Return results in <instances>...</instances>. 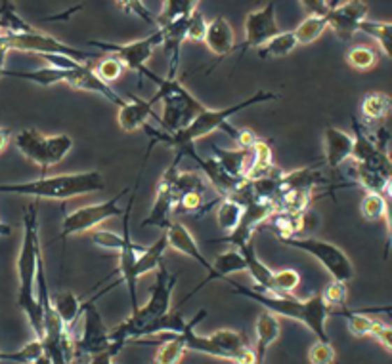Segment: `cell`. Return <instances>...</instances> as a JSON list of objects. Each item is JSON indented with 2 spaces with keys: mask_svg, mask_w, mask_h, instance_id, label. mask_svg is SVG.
I'll list each match as a JSON object with an SVG mask.
<instances>
[{
  "mask_svg": "<svg viewBox=\"0 0 392 364\" xmlns=\"http://www.w3.org/2000/svg\"><path fill=\"white\" fill-rule=\"evenodd\" d=\"M358 31H362L373 40H377L379 48L385 54V57H391V33L392 23L391 22H371V20H363L358 25Z\"/></svg>",
  "mask_w": 392,
  "mask_h": 364,
  "instance_id": "f546056e",
  "label": "cell"
},
{
  "mask_svg": "<svg viewBox=\"0 0 392 364\" xmlns=\"http://www.w3.org/2000/svg\"><path fill=\"white\" fill-rule=\"evenodd\" d=\"M92 71L96 73V77H98V79L103 80L106 84H109V82H113V80L121 79V77H123V73L126 71V69H124V65L121 63L115 56H109L96 65Z\"/></svg>",
  "mask_w": 392,
  "mask_h": 364,
  "instance_id": "e575fe53",
  "label": "cell"
},
{
  "mask_svg": "<svg viewBox=\"0 0 392 364\" xmlns=\"http://www.w3.org/2000/svg\"><path fill=\"white\" fill-rule=\"evenodd\" d=\"M168 248L167 244V236H165V231L161 233V236L152 244V246H145V250L140 254V257L134 264V269L131 273V288H129V298H131V305L132 311H136L140 308L138 305V294H136V285L138 280L147 275V273H153L161 264H163V256H165V250Z\"/></svg>",
  "mask_w": 392,
  "mask_h": 364,
  "instance_id": "5bb4252c",
  "label": "cell"
},
{
  "mask_svg": "<svg viewBox=\"0 0 392 364\" xmlns=\"http://www.w3.org/2000/svg\"><path fill=\"white\" fill-rule=\"evenodd\" d=\"M226 282L232 286L233 294L253 300L254 303L262 305L266 311L274 313L276 317H285V319H291V321L303 322L306 328L314 332V336L318 338V342H329L326 324L329 314H331V309L327 308L320 294H314L308 300H300V298H295L293 294H284V296L266 294L259 292L254 288H249V286L238 285L235 280L226 279Z\"/></svg>",
  "mask_w": 392,
  "mask_h": 364,
  "instance_id": "3957f363",
  "label": "cell"
},
{
  "mask_svg": "<svg viewBox=\"0 0 392 364\" xmlns=\"http://www.w3.org/2000/svg\"><path fill=\"white\" fill-rule=\"evenodd\" d=\"M175 210V197H173V189H170V181L168 178H161L157 193H155V200L153 206L150 210L147 218L142 220L140 227H157L161 231H167V227L173 223L170 215Z\"/></svg>",
  "mask_w": 392,
  "mask_h": 364,
  "instance_id": "2e32d148",
  "label": "cell"
},
{
  "mask_svg": "<svg viewBox=\"0 0 392 364\" xmlns=\"http://www.w3.org/2000/svg\"><path fill=\"white\" fill-rule=\"evenodd\" d=\"M298 44L293 36V31H280L276 36H272L268 43L256 50V56L261 59H282L289 56Z\"/></svg>",
  "mask_w": 392,
  "mask_h": 364,
  "instance_id": "4316f807",
  "label": "cell"
},
{
  "mask_svg": "<svg viewBox=\"0 0 392 364\" xmlns=\"http://www.w3.org/2000/svg\"><path fill=\"white\" fill-rule=\"evenodd\" d=\"M243 29H245V40L241 44L240 57L245 56V52L249 50H259L272 36L280 33L276 20V2H266L259 10L249 12Z\"/></svg>",
  "mask_w": 392,
  "mask_h": 364,
  "instance_id": "8fae6325",
  "label": "cell"
},
{
  "mask_svg": "<svg viewBox=\"0 0 392 364\" xmlns=\"http://www.w3.org/2000/svg\"><path fill=\"white\" fill-rule=\"evenodd\" d=\"M368 2L360 0H350V2H335L333 10L326 15L327 27L335 31V35L341 40H350L358 33V25L368 20Z\"/></svg>",
  "mask_w": 392,
  "mask_h": 364,
  "instance_id": "4fadbf2b",
  "label": "cell"
},
{
  "mask_svg": "<svg viewBox=\"0 0 392 364\" xmlns=\"http://www.w3.org/2000/svg\"><path fill=\"white\" fill-rule=\"evenodd\" d=\"M207 20L203 14L196 10L194 14L188 17V25H186V40L191 43H203L205 35H207Z\"/></svg>",
  "mask_w": 392,
  "mask_h": 364,
  "instance_id": "60d3db41",
  "label": "cell"
},
{
  "mask_svg": "<svg viewBox=\"0 0 392 364\" xmlns=\"http://www.w3.org/2000/svg\"><path fill=\"white\" fill-rule=\"evenodd\" d=\"M240 271H245V259H243V256H241L235 248L224 252V254H218L217 259L212 261L211 271L207 273V277H205V279L180 301V305L182 303H186L188 300H191L197 292H201L205 286L209 285V282H212V280H226L232 273H240Z\"/></svg>",
  "mask_w": 392,
  "mask_h": 364,
  "instance_id": "ac0fdd59",
  "label": "cell"
},
{
  "mask_svg": "<svg viewBox=\"0 0 392 364\" xmlns=\"http://www.w3.org/2000/svg\"><path fill=\"white\" fill-rule=\"evenodd\" d=\"M52 305L56 309V313L64 322V326L67 328V332H71L77 324V319L80 317V308H82V301L69 290H59L56 292V296H50Z\"/></svg>",
  "mask_w": 392,
  "mask_h": 364,
  "instance_id": "603a6c76",
  "label": "cell"
},
{
  "mask_svg": "<svg viewBox=\"0 0 392 364\" xmlns=\"http://www.w3.org/2000/svg\"><path fill=\"white\" fill-rule=\"evenodd\" d=\"M176 285H178V275L170 273L165 267V264H161L155 269V282L152 286L150 300H147L144 308H138L132 313L140 314L144 319H150V321H155V319L170 313L173 311L170 303H173V294H175Z\"/></svg>",
  "mask_w": 392,
  "mask_h": 364,
  "instance_id": "7c38bea8",
  "label": "cell"
},
{
  "mask_svg": "<svg viewBox=\"0 0 392 364\" xmlns=\"http://www.w3.org/2000/svg\"><path fill=\"white\" fill-rule=\"evenodd\" d=\"M131 193L129 187H124L121 193H117L115 197H111L109 200L103 202H96V204H88V206L77 208L64 218L61 223V233H59V241H66L73 235H82L88 233L94 227H98L100 223L108 222L111 218H119L123 215L124 208H121V199Z\"/></svg>",
  "mask_w": 392,
  "mask_h": 364,
  "instance_id": "9c48e42d",
  "label": "cell"
},
{
  "mask_svg": "<svg viewBox=\"0 0 392 364\" xmlns=\"http://www.w3.org/2000/svg\"><path fill=\"white\" fill-rule=\"evenodd\" d=\"M362 218L365 222H385L386 227L389 222V199L379 193H368L363 197L362 206H360Z\"/></svg>",
  "mask_w": 392,
  "mask_h": 364,
  "instance_id": "f1b7e54d",
  "label": "cell"
},
{
  "mask_svg": "<svg viewBox=\"0 0 392 364\" xmlns=\"http://www.w3.org/2000/svg\"><path fill=\"white\" fill-rule=\"evenodd\" d=\"M10 235H12V227L0 220V236H10Z\"/></svg>",
  "mask_w": 392,
  "mask_h": 364,
  "instance_id": "7dc6e473",
  "label": "cell"
},
{
  "mask_svg": "<svg viewBox=\"0 0 392 364\" xmlns=\"http://www.w3.org/2000/svg\"><path fill=\"white\" fill-rule=\"evenodd\" d=\"M66 84L75 88V90H82V92H92L102 96L111 103H115L119 107H123L126 100H124L121 93H117V90H113L111 86L106 84L103 80H100L96 77V73L92 71V67L88 65H79L77 69L67 71Z\"/></svg>",
  "mask_w": 392,
  "mask_h": 364,
  "instance_id": "9a60e30c",
  "label": "cell"
},
{
  "mask_svg": "<svg viewBox=\"0 0 392 364\" xmlns=\"http://www.w3.org/2000/svg\"><path fill=\"white\" fill-rule=\"evenodd\" d=\"M274 292L272 294H293L295 288L300 285V275L295 269H282V271H274Z\"/></svg>",
  "mask_w": 392,
  "mask_h": 364,
  "instance_id": "8d00e7d4",
  "label": "cell"
},
{
  "mask_svg": "<svg viewBox=\"0 0 392 364\" xmlns=\"http://www.w3.org/2000/svg\"><path fill=\"white\" fill-rule=\"evenodd\" d=\"M241 215H243V206L238 200L222 199L217 210V220L220 227L230 233V231L238 227V223L241 222Z\"/></svg>",
  "mask_w": 392,
  "mask_h": 364,
  "instance_id": "d6a6232c",
  "label": "cell"
},
{
  "mask_svg": "<svg viewBox=\"0 0 392 364\" xmlns=\"http://www.w3.org/2000/svg\"><path fill=\"white\" fill-rule=\"evenodd\" d=\"M320 296H321V300L326 301V305L329 309L333 308V305H344L347 296H349L347 282H341V280H331Z\"/></svg>",
  "mask_w": 392,
  "mask_h": 364,
  "instance_id": "f35d334b",
  "label": "cell"
},
{
  "mask_svg": "<svg viewBox=\"0 0 392 364\" xmlns=\"http://www.w3.org/2000/svg\"><path fill=\"white\" fill-rule=\"evenodd\" d=\"M90 238H92V243H94L96 246L106 248V250H113V252L121 250L124 244L123 235H117V233H113V231H106V229L92 231V233H90Z\"/></svg>",
  "mask_w": 392,
  "mask_h": 364,
  "instance_id": "ab89813d",
  "label": "cell"
},
{
  "mask_svg": "<svg viewBox=\"0 0 392 364\" xmlns=\"http://www.w3.org/2000/svg\"><path fill=\"white\" fill-rule=\"evenodd\" d=\"M205 46L217 57H226L235 50V35L228 20L222 15L215 17L212 22L207 23V35H205ZM218 59V61H220Z\"/></svg>",
  "mask_w": 392,
  "mask_h": 364,
  "instance_id": "44dd1931",
  "label": "cell"
},
{
  "mask_svg": "<svg viewBox=\"0 0 392 364\" xmlns=\"http://www.w3.org/2000/svg\"><path fill=\"white\" fill-rule=\"evenodd\" d=\"M119 6L126 8V10L134 12V14L138 15V17H142L145 23H150V25L153 27V31L157 29V23H155V20H153L152 15H150V10H145L144 4H140V2H121Z\"/></svg>",
  "mask_w": 392,
  "mask_h": 364,
  "instance_id": "ee69618b",
  "label": "cell"
},
{
  "mask_svg": "<svg viewBox=\"0 0 392 364\" xmlns=\"http://www.w3.org/2000/svg\"><path fill=\"white\" fill-rule=\"evenodd\" d=\"M344 314H347V326H349L350 334L356 338L370 336L371 328L377 321V319H373V317L362 313V311H352V313Z\"/></svg>",
  "mask_w": 392,
  "mask_h": 364,
  "instance_id": "d590c367",
  "label": "cell"
},
{
  "mask_svg": "<svg viewBox=\"0 0 392 364\" xmlns=\"http://www.w3.org/2000/svg\"><path fill=\"white\" fill-rule=\"evenodd\" d=\"M347 63L356 71H368L377 65V54L368 46H354L347 54Z\"/></svg>",
  "mask_w": 392,
  "mask_h": 364,
  "instance_id": "836d02e7",
  "label": "cell"
},
{
  "mask_svg": "<svg viewBox=\"0 0 392 364\" xmlns=\"http://www.w3.org/2000/svg\"><path fill=\"white\" fill-rule=\"evenodd\" d=\"M298 6L305 10L306 17H326L333 10L335 2L331 0H303Z\"/></svg>",
  "mask_w": 392,
  "mask_h": 364,
  "instance_id": "b9f144b4",
  "label": "cell"
},
{
  "mask_svg": "<svg viewBox=\"0 0 392 364\" xmlns=\"http://www.w3.org/2000/svg\"><path fill=\"white\" fill-rule=\"evenodd\" d=\"M103 189H106V181L98 170L44 176L41 179L17 181V183H0V193L48 200L75 199L80 195H92L103 191Z\"/></svg>",
  "mask_w": 392,
  "mask_h": 364,
  "instance_id": "277c9868",
  "label": "cell"
},
{
  "mask_svg": "<svg viewBox=\"0 0 392 364\" xmlns=\"http://www.w3.org/2000/svg\"><path fill=\"white\" fill-rule=\"evenodd\" d=\"M2 77L17 79V80H27V82L43 86V88H50V86L59 84V82L66 84L67 71H59V69H54V67H48V65H46V67L33 69V71H12V69H4Z\"/></svg>",
  "mask_w": 392,
  "mask_h": 364,
  "instance_id": "cb8c5ba5",
  "label": "cell"
},
{
  "mask_svg": "<svg viewBox=\"0 0 392 364\" xmlns=\"http://www.w3.org/2000/svg\"><path fill=\"white\" fill-rule=\"evenodd\" d=\"M277 98H280V96L272 92V90H256L253 96H249L247 100L240 101V103H235V105H230V107H205L203 111L191 121V124H189L188 128H184L182 132H178V134H165L163 130H155L152 128L150 124H145L142 130L150 136V147H147L145 158L150 157V151H152L155 145L163 143V145H168V147L175 149V160L180 162L184 153L194 149L197 139H203V137L211 136V134H215L218 130L228 132V130L232 128L230 121H232L235 114H240L241 111L253 107V105H262V103H268V101H276Z\"/></svg>",
  "mask_w": 392,
  "mask_h": 364,
  "instance_id": "6da1fadb",
  "label": "cell"
},
{
  "mask_svg": "<svg viewBox=\"0 0 392 364\" xmlns=\"http://www.w3.org/2000/svg\"><path fill=\"white\" fill-rule=\"evenodd\" d=\"M115 355H119L117 351L108 349V351H103V353H98V355H94V357L88 358L87 364H113V358H115Z\"/></svg>",
  "mask_w": 392,
  "mask_h": 364,
  "instance_id": "f6af8a7d",
  "label": "cell"
},
{
  "mask_svg": "<svg viewBox=\"0 0 392 364\" xmlns=\"http://www.w3.org/2000/svg\"><path fill=\"white\" fill-rule=\"evenodd\" d=\"M199 6V2L196 0H167L161 4V14L157 15V29L165 27L168 23L178 22V20H184V17H189L194 14Z\"/></svg>",
  "mask_w": 392,
  "mask_h": 364,
  "instance_id": "83f0119b",
  "label": "cell"
},
{
  "mask_svg": "<svg viewBox=\"0 0 392 364\" xmlns=\"http://www.w3.org/2000/svg\"><path fill=\"white\" fill-rule=\"evenodd\" d=\"M82 319V330L79 336H73V358H79L88 363V358L94 357L98 353L113 349L117 351L109 342V328L102 319V313L96 308V300H88L80 308ZM119 353V351H117Z\"/></svg>",
  "mask_w": 392,
  "mask_h": 364,
  "instance_id": "ba28073f",
  "label": "cell"
},
{
  "mask_svg": "<svg viewBox=\"0 0 392 364\" xmlns=\"http://www.w3.org/2000/svg\"><path fill=\"white\" fill-rule=\"evenodd\" d=\"M43 343L38 340H31L25 347L17 351H0V364L2 363H14V364H36V361L43 357Z\"/></svg>",
  "mask_w": 392,
  "mask_h": 364,
  "instance_id": "1f68e13d",
  "label": "cell"
},
{
  "mask_svg": "<svg viewBox=\"0 0 392 364\" xmlns=\"http://www.w3.org/2000/svg\"><path fill=\"white\" fill-rule=\"evenodd\" d=\"M391 96L385 92H368L362 98L360 111L362 119L368 124H377V122L386 121V116L391 113Z\"/></svg>",
  "mask_w": 392,
  "mask_h": 364,
  "instance_id": "d4e9b609",
  "label": "cell"
},
{
  "mask_svg": "<svg viewBox=\"0 0 392 364\" xmlns=\"http://www.w3.org/2000/svg\"><path fill=\"white\" fill-rule=\"evenodd\" d=\"M370 336L379 343V345H383V349L386 353H392V343H391V338H392V328L386 324L385 321H381L377 319L375 324H373V328H371Z\"/></svg>",
  "mask_w": 392,
  "mask_h": 364,
  "instance_id": "7bdbcfd3",
  "label": "cell"
},
{
  "mask_svg": "<svg viewBox=\"0 0 392 364\" xmlns=\"http://www.w3.org/2000/svg\"><path fill=\"white\" fill-rule=\"evenodd\" d=\"M0 40L8 52H27V54H36V56H64L82 65H87L90 59L100 57L98 54L79 50L71 44L61 43L56 36L46 35L38 29H35L33 33H25V35H0Z\"/></svg>",
  "mask_w": 392,
  "mask_h": 364,
  "instance_id": "52a82bcc",
  "label": "cell"
},
{
  "mask_svg": "<svg viewBox=\"0 0 392 364\" xmlns=\"http://www.w3.org/2000/svg\"><path fill=\"white\" fill-rule=\"evenodd\" d=\"M326 29V17H306L305 22L298 23L297 27L293 29V36H295L298 46H306V44H312L316 38H320L321 33H324Z\"/></svg>",
  "mask_w": 392,
  "mask_h": 364,
  "instance_id": "4dcf8cb0",
  "label": "cell"
},
{
  "mask_svg": "<svg viewBox=\"0 0 392 364\" xmlns=\"http://www.w3.org/2000/svg\"><path fill=\"white\" fill-rule=\"evenodd\" d=\"M280 241L285 246L310 254L331 275L333 280H341L349 285V280L354 279V265L347 256V252H342L337 244L314 236H285Z\"/></svg>",
  "mask_w": 392,
  "mask_h": 364,
  "instance_id": "8992f818",
  "label": "cell"
},
{
  "mask_svg": "<svg viewBox=\"0 0 392 364\" xmlns=\"http://www.w3.org/2000/svg\"><path fill=\"white\" fill-rule=\"evenodd\" d=\"M337 353L331 342H314L308 349V363L310 364H335Z\"/></svg>",
  "mask_w": 392,
  "mask_h": 364,
  "instance_id": "74e56055",
  "label": "cell"
},
{
  "mask_svg": "<svg viewBox=\"0 0 392 364\" xmlns=\"http://www.w3.org/2000/svg\"><path fill=\"white\" fill-rule=\"evenodd\" d=\"M14 143L23 157L33 165L41 166L43 174L50 170L52 166L59 165L73 149V139L67 134L44 136L35 128L22 130Z\"/></svg>",
  "mask_w": 392,
  "mask_h": 364,
  "instance_id": "5b68a950",
  "label": "cell"
},
{
  "mask_svg": "<svg viewBox=\"0 0 392 364\" xmlns=\"http://www.w3.org/2000/svg\"><path fill=\"white\" fill-rule=\"evenodd\" d=\"M10 136H12L10 128H4V126H0V153L6 149V145L10 143Z\"/></svg>",
  "mask_w": 392,
  "mask_h": 364,
  "instance_id": "bcb514c9",
  "label": "cell"
},
{
  "mask_svg": "<svg viewBox=\"0 0 392 364\" xmlns=\"http://www.w3.org/2000/svg\"><path fill=\"white\" fill-rule=\"evenodd\" d=\"M163 336V342L157 345L153 364H178L186 355V343L182 340L180 334H159Z\"/></svg>",
  "mask_w": 392,
  "mask_h": 364,
  "instance_id": "484cf974",
  "label": "cell"
},
{
  "mask_svg": "<svg viewBox=\"0 0 392 364\" xmlns=\"http://www.w3.org/2000/svg\"><path fill=\"white\" fill-rule=\"evenodd\" d=\"M153 103L152 100H142L132 96L126 100L123 107H119V114H117V122L123 132H136V130L144 128L147 124V119H155L153 113Z\"/></svg>",
  "mask_w": 392,
  "mask_h": 364,
  "instance_id": "d6986e66",
  "label": "cell"
},
{
  "mask_svg": "<svg viewBox=\"0 0 392 364\" xmlns=\"http://www.w3.org/2000/svg\"><path fill=\"white\" fill-rule=\"evenodd\" d=\"M36 364H50V363H48V358H46V357H44V355H43V357H41V358H38V361H36Z\"/></svg>",
  "mask_w": 392,
  "mask_h": 364,
  "instance_id": "c3c4849f",
  "label": "cell"
},
{
  "mask_svg": "<svg viewBox=\"0 0 392 364\" xmlns=\"http://www.w3.org/2000/svg\"><path fill=\"white\" fill-rule=\"evenodd\" d=\"M324 153L327 166L331 170H339V166L352 157V136L344 130L329 126L324 132Z\"/></svg>",
  "mask_w": 392,
  "mask_h": 364,
  "instance_id": "ffe728a7",
  "label": "cell"
},
{
  "mask_svg": "<svg viewBox=\"0 0 392 364\" xmlns=\"http://www.w3.org/2000/svg\"><path fill=\"white\" fill-rule=\"evenodd\" d=\"M88 46H96V48H100L103 52H111V56H115L124 65L126 71H134L142 77L145 69H147L150 57L153 56L155 48L161 46V31L155 29L152 35L140 38V40H134V43L113 44L102 43V40H90Z\"/></svg>",
  "mask_w": 392,
  "mask_h": 364,
  "instance_id": "30bf717a",
  "label": "cell"
},
{
  "mask_svg": "<svg viewBox=\"0 0 392 364\" xmlns=\"http://www.w3.org/2000/svg\"><path fill=\"white\" fill-rule=\"evenodd\" d=\"M43 261V246L38 233V212L36 202L27 204L23 210V241L17 256V305L22 309L29 326L35 334V340H43V305L36 298V271Z\"/></svg>",
  "mask_w": 392,
  "mask_h": 364,
  "instance_id": "7a4b0ae2",
  "label": "cell"
},
{
  "mask_svg": "<svg viewBox=\"0 0 392 364\" xmlns=\"http://www.w3.org/2000/svg\"><path fill=\"white\" fill-rule=\"evenodd\" d=\"M165 236H167L168 248H173V250L180 252V254H184V256L196 259L197 264L201 265L203 269H207V273L211 271L212 264L205 257V254L201 252V248H199L197 241L191 236V233H189L188 227H186L184 223L180 222L170 223V225L167 227V231H165Z\"/></svg>",
  "mask_w": 392,
  "mask_h": 364,
  "instance_id": "e0dca14e",
  "label": "cell"
},
{
  "mask_svg": "<svg viewBox=\"0 0 392 364\" xmlns=\"http://www.w3.org/2000/svg\"><path fill=\"white\" fill-rule=\"evenodd\" d=\"M235 250L243 256V259H245V271L251 273V277H253L254 282H256V286H253L254 290L266 294L274 292V282H272L274 271H272L264 261L259 259L256 250H254L253 241H249V243H245L243 246H240V248H235Z\"/></svg>",
  "mask_w": 392,
  "mask_h": 364,
  "instance_id": "7402d4cb",
  "label": "cell"
}]
</instances>
